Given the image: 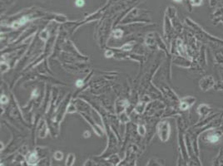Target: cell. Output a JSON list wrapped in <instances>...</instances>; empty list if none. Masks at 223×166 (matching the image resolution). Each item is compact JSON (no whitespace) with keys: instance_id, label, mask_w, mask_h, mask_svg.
Here are the masks:
<instances>
[{"instance_id":"1","label":"cell","mask_w":223,"mask_h":166,"mask_svg":"<svg viewBox=\"0 0 223 166\" xmlns=\"http://www.w3.org/2000/svg\"><path fill=\"white\" fill-rule=\"evenodd\" d=\"M208 140H209L211 143H216V142L218 141V137H217V135H211Z\"/></svg>"},{"instance_id":"2","label":"cell","mask_w":223,"mask_h":166,"mask_svg":"<svg viewBox=\"0 0 223 166\" xmlns=\"http://www.w3.org/2000/svg\"><path fill=\"white\" fill-rule=\"evenodd\" d=\"M55 159L57 160H61L63 159V154L60 153V152H57L55 154Z\"/></svg>"},{"instance_id":"3","label":"cell","mask_w":223,"mask_h":166,"mask_svg":"<svg viewBox=\"0 0 223 166\" xmlns=\"http://www.w3.org/2000/svg\"><path fill=\"white\" fill-rule=\"evenodd\" d=\"M76 5L77 7H82L84 5V0H77Z\"/></svg>"},{"instance_id":"4","label":"cell","mask_w":223,"mask_h":166,"mask_svg":"<svg viewBox=\"0 0 223 166\" xmlns=\"http://www.w3.org/2000/svg\"><path fill=\"white\" fill-rule=\"evenodd\" d=\"M73 162H74V159L73 160H70V155L67 157V166H71L73 164Z\"/></svg>"},{"instance_id":"5","label":"cell","mask_w":223,"mask_h":166,"mask_svg":"<svg viewBox=\"0 0 223 166\" xmlns=\"http://www.w3.org/2000/svg\"><path fill=\"white\" fill-rule=\"evenodd\" d=\"M81 82H82L81 81H77V86H80V85H81Z\"/></svg>"},{"instance_id":"6","label":"cell","mask_w":223,"mask_h":166,"mask_svg":"<svg viewBox=\"0 0 223 166\" xmlns=\"http://www.w3.org/2000/svg\"><path fill=\"white\" fill-rule=\"evenodd\" d=\"M177 1H180V0H177Z\"/></svg>"}]
</instances>
